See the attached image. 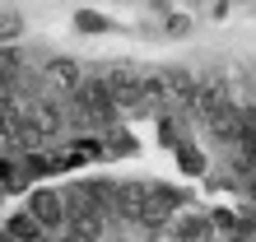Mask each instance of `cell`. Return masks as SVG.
I'll list each match as a JSON object with an SVG mask.
<instances>
[{
  "label": "cell",
  "mask_w": 256,
  "mask_h": 242,
  "mask_svg": "<svg viewBox=\"0 0 256 242\" xmlns=\"http://www.w3.org/2000/svg\"><path fill=\"white\" fill-rule=\"evenodd\" d=\"M98 84L108 88V98L116 102V108H135L140 112V98H144V80L135 74L130 66H108L98 74Z\"/></svg>",
  "instance_id": "1"
},
{
  "label": "cell",
  "mask_w": 256,
  "mask_h": 242,
  "mask_svg": "<svg viewBox=\"0 0 256 242\" xmlns=\"http://www.w3.org/2000/svg\"><path fill=\"white\" fill-rule=\"evenodd\" d=\"M177 205H182V191H172V186H140L135 219L140 224H163V219H172Z\"/></svg>",
  "instance_id": "2"
},
{
  "label": "cell",
  "mask_w": 256,
  "mask_h": 242,
  "mask_svg": "<svg viewBox=\"0 0 256 242\" xmlns=\"http://www.w3.org/2000/svg\"><path fill=\"white\" fill-rule=\"evenodd\" d=\"M28 219H33L42 233H47V228H61V224L70 219L66 196H56V191H33V196H28Z\"/></svg>",
  "instance_id": "3"
},
{
  "label": "cell",
  "mask_w": 256,
  "mask_h": 242,
  "mask_svg": "<svg viewBox=\"0 0 256 242\" xmlns=\"http://www.w3.org/2000/svg\"><path fill=\"white\" fill-rule=\"evenodd\" d=\"M74 98H80V112L88 121H98V126H108V121L116 116V102L108 98V88H102L98 80H84L80 88H74Z\"/></svg>",
  "instance_id": "4"
},
{
  "label": "cell",
  "mask_w": 256,
  "mask_h": 242,
  "mask_svg": "<svg viewBox=\"0 0 256 242\" xmlns=\"http://www.w3.org/2000/svg\"><path fill=\"white\" fill-rule=\"evenodd\" d=\"M102 238V214L98 210H80L66 219V242H98Z\"/></svg>",
  "instance_id": "5"
},
{
  "label": "cell",
  "mask_w": 256,
  "mask_h": 242,
  "mask_svg": "<svg viewBox=\"0 0 256 242\" xmlns=\"http://www.w3.org/2000/svg\"><path fill=\"white\" fill-rule=\"evenodd\" d=\"M5 233H10L14 242H42V228H38V224H33V219H28V214H14Z\"/></svg>",
  "instance_id": "6"
},
{
  "label": "cell",
  "mask_w": 256,
  "mask_h": 242,
  "mask_svg": "<svg viewBox=\"0 0 256 242\" xmlns=\"http://www.w3.org/2000/svg\"><path fill=\"white\" fill-rule=\"evenodd\" d=\"M238 158H242V168H256V126H242V135H238Z\"/></svg>",
  "instance_id": "7"
},
{
  "label": "cell",
  "mask_w": 256,
  "mask_h": 242,
  "mask_svg": "<svg viewBox=\"0 0 256 242\" xmlns=\"http://www.w3.org/2000/svg\"><path fill=\"white\" fill-rule=\"evenodd\" d=\"M19 14H14V10H0V38H14V33H19Z\"/></svg>",
  "instance_id": "8"
},
{
  "label": "cell",
  "mask_w": 256,
  "mask_h": 242,
  "mask_svg": "<svg viewBox=\"0 0 256 242\" xmlns=\"http://www.w3.org/2000/svg\"><path fill=\"white\" fill-rule=\"evenodd\" d=\"M210 228V219H186V224H177V233H182V242H191L196 233H205Z\"/></svg>",
  "instance_id": "9"
},
{
  "label": "cell",
  "mask_w": 256,
  "mask_h": 242,
  "mask_svg": "<svg viewBox=\"0 0 256 242\" xmlns=\"http://www.w3.org/2000/svg\"><path fill=\"white\" fill-rule=\"evenodd\" d=\"M52 74H56V80H74V66H70V60H56Z\"/></svg>",
  "instance_id": "10"
},
{
  "label": "cell",
  "mask_w": 256,
  "mask_h": 242,
  "mask_svg": "<svg viewBox=\"0 0 256 242\" xmlns=\"http://www.w3.org/2000/svg\"><path fill=\"white\" fill-rule=\"evenodd\" d=\"M182 168H186V172H200V158H196V149H182Z\"/></svg>",
  "instance_id": "11"
},
{
  "label": "cell",
  "mask_w": 256,
  "mask_h": 242,
  "mask_svg": "<svg viewBox=\"0 0 256 242\" xmlns=\"http://www.w3.org/2000/svg\"><path fill=\"white\" fill-rule=\"evenodd\" d=\"M0 242H14V238H10V233H0Z\"/></svg>",
  "instance_id": "12"
},
{
  "label": "cell",
  "mask_w": 256,
  "mask_h": 242,
  "mask_svg": "<svg viewBox=\"0 0 256 242\" xmlns=\"http://www.w3.org/2000/svg\"><path fill=\"white\" fill-rule=\"evenodd\" d=\"M0 191H5V186H0Z\"/></svg>",
  "instance_id": "13"
}]
</instances>
